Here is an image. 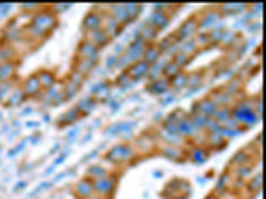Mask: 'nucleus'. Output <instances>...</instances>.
<instances>
[{
  "label": "nucleus",
  "mask_w": 266,
  "mask_h": 199,
  "mask_svg": "<svg viewBox=\"0 0 266 199\" xmlns=\"http://www.w3.org/2000/svg\"><path fill=\"white\" fill-rule=\"evenodd\" d=\"M242 85H243V81H242V78H238V76H234V78H232V80H228L226 81V85L223 86V91L226 93L230 98H233L234 95L238 93L240 90H242Z\"/></svg>",
  "instance_id": "2eb2a0df"
},
{
  "label": "nucleus",
  "mask_w": 266,
  "mask_h": 199,
  "mask_svg": "<svg viewBox=\"0 0 266 199\" xmlns=\"http://www.w3.org/2000/svg\"><path fill=\"white\" fill-rule=\"evenodd\" d=\"M92 93H94V100H105L110 93V86L106 83H102V85L96 86Z\"/></svg>",
  "instance_id": "bb28decb"
},
{
  "label": "nucleus",
  "mask_w": 266,
  "mask_h": 199,
  "mask_svg": "<svg viewBox=\"0 0 266 199\" xmlns=\"http://www.w3.org/2000/svg\"><path fill=\"white\" fill-rule=\"evenodd\" d=\"M126 71H128V75L136 81V80H140V78H143V76L148 75V71H150V63H146L145 60H140V62L133 63Z\"/></svg>",
  "instance_id": "1a4fd4ad"
},
{
  "label": "nucleus",
  "mask_w": 266,
  "mask_h": 199,
  "mask_svg": "<svg viewBox=\"0 0 266 199\" xmlns=\"http://www.w3.org/2000/svg\"><path fill=\"white\" fill-rule=\"evenodd\" d=\"M78 115H80V111L76 110V108H75V110H70L68 113L62 116V120H60V123H66V125L74 123V121H76V118H78Z\"/></svg>",
  "instance_id": "c9c22d12"
},
{
  "label": "nucleus",
  "mask_w": 266,
  "mask_h": 199,
  "mask_svg": "<svg viewBox=\"0 0 266 199\" xmlns=\"http://www.w3.org/2000/svg\"><path fill=\"white\" fill-rule=\"evenodd\" d=\"M75 193L80 196V199H86V198L95 196L94 181H92L90 178H85V180H82L78 185L75 186Z\"/></svg>",
  "instance_id": "9d476101"
},
{
  "label": "nucleus",
  "mask_w": 266,
  "mask_h": 199,
  "mask_svg": "<svg viewBox=\"0 0 266 199\" xmlns=\"http://www.w3.org/2000/svg\"><path fill=\"white\" fill-rule=\"evenodd\" d=\"M168 18H170V17H168V15H165V13L153 12L150 20H148V25H152V27L155 28V30H163L168 23H170V20H168Z\"/></svg>",
  "instance_id": "4468645a"
},
{
  "label": "nucleus",
  "mask_w": 266,
  "mask_h": 199,
  "mask_svg": "<svg viewBox=\"0 0 266 199\" xmlns=\"http://www.w3.org/2000/svg\"><path fill=\"white\" fill-rule=\"evenodd\" d=\"M108 175H110L108 170H106L105 166H102V165H95V166H92L88 170L90 180H96V178H104V176H108Z\"/></svg>",
  "instance_id": "393cba45"
},
{
  "label": "nucleus",
  "mask_w": 266,
  "mask_h": 199,
  "mask_svg": "<svg viewBox=\"0 0 266 199\" xmlns=\"http://www.w3.org/2000/svg\"><path fill=\"white\" fill-rule=\"evenodd\" d=\"M24 93L25 96H35V95H38V91L42 90V86H40V80H38V76L37 75H32L30 78L25 80V83H24Z\"/></svg>",
  "instance_id": "f8f14e48"
},
{
  "label": "nucleus",
  "mask_w": 266,
  "mask_h": 199,
  "mask_svg": "<svg viewBox=\"0 0 266 199\" xmlns=\"http://www.w3.org/2000/svg\"><path fill=\"white\" fill-rule=\"evenodd\" d=\"M94 105H95L94 98H85L84 101H80V103H78L76 110H78L80 113H86V111H90L92 108H94Z\"/></svg>",
  "instance_id": "72a5a7b5"
},
{
  "label": "nucleus",
  "mask_w": 266,
  "mask_h": 199,
  "mask_svg": "<svg viewBox=\"0 0 266 199\" xmlns=\"http://www.w3.org/2000/svg\"><path fill=\"white\" fill-rule=\"evenodd\" d=\"M198 20L196 18H190V20H186L185 23H182V27L178 28V32H176V40L178 42H186V40H192L195 35L198 33Z\"/></svg>",
  "instance_id": "20e7f679"
},
{
  "label": "nucleus",
  "mask_w": 266,
  "mask_h": 199,
  "mask_svg": "<svg viewBox=\"0 0 266 199\" xmlns=\"http://www.w3.org/2000/svg\"><path fill=\"white\" fill-rule=\"evenodd\" d=\"M160 57H162V53H160V50L156 48V45H155V47H148V48L145 50V55H143L142 60H145L146 63L153 65Z\"/></svg>",
  "instance_id": "412c9836"
},
{
  "label": "nucleus",
  "mask_w": 266,
  "mask_h": 199,
  "mask_svg": "<svg viewBox=\"0 0 266 199\" xmlns=\"http://www.w3.org/2000/svg\"><path fill=\"white\" fill-rule=\"evenodd\" d=\"M173 199H186L185 196H183V198H173Z\"/></svg>",
  "instance_id": "a19ab883"
},
{
  "label": "nucleus",
  "mask_w": 266,
  "mask_h": 199,
  "mask_svg": "<svg viewBox=\"0 0 266 199\" xmlns=\"http://www.w3.org/2000/svg\"><path fill=\"white\" fill-rule=\"evenodd\" d=\"M104 28V18H102V13H98L96 10L90 12L84 20V30L85 32H95V30H102Z\"/></svg>",
  "instance_id": "423d86ee"
},
{
  "label": "nucleus",
  "mask_w": 266,
  "mask_h": 199,
  "mask_svg": "<svg viewBox=\"0 0 266 199\" xmlns=\"http://www.w3.org/2000/svg\"><path fill=\"white\" fill-rule=\"evenodd\" d=\"M98 63V60H95V58H86V60H76V63H75V70L76 73H80V75H90V71L95 68V65Z\"/></svg>",
  "instance_id": "ddd939ff"
},
{
  "label": "nucleus",
  "mask_w": 266,
  "mask_h": 199,
  "mask_svg": "<svg viewBox=\"0 0 266 199\" xmlns=\"http://www.w3.org/2000/svg\"><path fill=\"white\" fill-rule=\"evenodd\" d=\"M203 83V73H200V71H195V73H190L186 78V85L188 88H198V86H202Z\"/></svg>",
  "instance_id": "b1692460"
},
{
  "label": "nucleus",
  "mask_w": 266,
  "mask_h": 199,
  "mask_svg": "<svg viewBox=\"0 0 266 199\" xmlns=\"http://www.w3.org/2000/svg\"><path fill=\"white\" fill-rule=\"evenodd\" d=\"M17 73V62L0 63V83H7Z\"/></svg>",
  "instance_id": "9b49d317"
},
{
  "label": "nucleus",
  "mask_w": 266,
  "mask_h": 199,
  "mask_svg": "<svg viewBox=\"0 0 266 199\" xmlns=\"http://www.w3.org/2000/svg\"><path fill=\"white\" fill-rule=\"evenodd\" d=\"M37 76L40 80V86H42L44 90L52 88V86L55 85V75L52 73V71H40V73H37Z\"/></svg>",
  "instance_id": "f3484780"
},
{
  "label": "nucleus",
  "mask_w": 266,
  "mask_h": 199,
  "mask_svg": "<svg viewBox=\"0 0 266 199\" xmlns=\"http://www.w3.org/2000/svg\"><path fill=\"white\" fill-rule=\"evenodd\" d=\"M223 125H220L218 121H214L213 118L206 120V125H204V130L208 133H212V135H220V130H222Z\"/></svg>",
  "instance_id": "2f4dec72"
},
{
  "label": "nucleus",
  "mask_w": 266,
  "mask_h": 199,
  "mask_svg": "<svg viewBox=\"0 0 266 199\" xmlns=\"http://www.w3.org/2000/svg\"><path fill=\"white\" fill-rule=\"evenodd\" d=\"M70 83H74L76 85L78 88H82V85H84V81H85V76L84 75H80V73H76V71H72L70 73Z\"/></svg>",
  "instance_id": "4c0bfd02"
},
{
  "label": "nucleus",
  "mask_w": 266,
  "mask_h": 199,
  "mask_svg": "<svg viewBox=\"0 0 266 199\" xmlns=\"http://www.w3.org/2000/svg\"><path fill=\"white\" fill-rule=\"evenodd\" d=\"M153 93H165V91L170 90V83L165 80V78H158L155 81H152V88H150Z\"/></svg>",
  "instance_id": "5701e85b"
},
{
  "label": "nucleus",
  "mask_w": 266,
  "mask_h": 199,
  "mask_svg": "<svg viewBox=\"0 0 266 199\" xmlns=\"http://www.w3.org/2000/svg\"><path fill=\"white\" fill-rule=\"evenodd\" d=\"M78 57L80 60H86V58H95V60H98L100 58V50L95 47L94 43L88 42V40H85L84 38V42L80 43V47H78Z\"/></svg>",
  "instance_id": "0eeeda50"
},
{
  "label": "nucleus",
  "mask_w": 266,
  "mask_h": 199,
  "mask_svg": "<svg viewBox=\"0 0 266 199\" xmlns=\"http://www.w3.org/2000/svg\"><path fill=\"white\" fill-rule=\"evenodd\" d=\"M248 190L252 193H260L262 190V175H256L254 178H252L248 183Z\"/></svg>",
  "instance_id": "473e14b6"
},
{
  "label": "nucleus",
  "mask_w": 266,
  "mask_h": 199,
  "mask_svg": "<svg viewBox=\"0 0 266 199\" xmlns=\"http://www.w3.org/2000/svg\"><path fill=\"white\" fill-rule=\"evenodd\" d=\"M206 199H218V196H214V193H213V195H208Z\"/></svg>",
  "instance_id": "ea45409f"
},
{
  "label": "nucleus",
  "mask_w": 266,
  "mask_h": 199,
  "mask_svg": "<svg viewBox=\"0 0 266 199\" xmlns=\"http://www.w3.org/2000/svg\"><path fill=\"white\" fill-rule=\"evenodd\" d=\"M10 93H12V86H10V81H7V83H0V101L7 98Z\"/></svg>",
  "instance_id": "58836bf2"
},
{
  "label": "nucleus",
  "mask_w": 266,
  "mask_h": 199,
  "mask_svg": "<svg viewBox=\"0 0 266 199\" xmlns=\"http://www.w3.org/2000/svg\"><path fill=\"white\" fill-rule=\"evenodd\" d=\"M163 153H165V156L173 158V160H180V158H183V153L178 150L176 146H166L165 150H163Z\"/></svg>",
  "instance_id": "f704fd0d"
},
{
  "label": "nucleus",
  "mask_w": 266,
  "mask_h": 199,
  "mask_svg": "<svg viewBox=\"0 0 266 199\" xmlns=\"http://www.w3.org/2000/svg\"><path fill=\"white\" fill-rule=\"evenodd\" d=\"M192 42L195 43L196 48H200V47H206V45H210L212 43V40H210L208 32H202V33H196L195 37L192 38Z\"/></svg>",
  "instance_id": "a878e982"
},
{
  "label": "nucleus",
  "mask_w": 266,
  "mask_h": 199,
  "mask_svg": "<svg viewBox=\"0 0 266 199\" xmlns=\"http://www.w3.org/2000/svg\"><path fill=\"white\" fill-rule=\"evenodd\" d=\"M216 110H218V106L213 103L210 98H204L202 101H198V103H195V108H193V113H196V115H202L204 116V118H213L214 113H216Z\"/></svg>",
  "instance_id": "39448f33"
},
{
  "label": "nucleus",
  "mask_w": 266,
  "mask_h": 199,
  "mask_svg": "<svg viewBox=\"0 0 266 199\" xmlns=\"http://www.w3.org/2000/svg\"><path fill=\"white\" fill-rule=\"evenodd\" d=\"M180 71H183V70H182L180 66H178V65L172 60V62H168V63H166L165 70H163V75H165L166 78H170V80H172L173 76H176L178 73H180Z\"/></svg>",
  "instance_id": "cd10ccee"
},
{
  "label": "nucleus",
  "mask_w": 266,
  "mask_h": 199,
  "mask_svg": "<svg viewBox=\"0 0 266 199\" xmlns=\"http://www.w3.org/2000/svg\"><path fill=\"white\" fill-rule=\"evenodd\" d=\"M133 156H135V150H133V146L126 145V143H122V145H116L115 148H112L106 158H108V161L115 163V165H120V163L132 160Z\"/></svg>",
  "instance_id": "7ed1b4c3"
},
{
  "label": "nucleus",
  "mask_w": 266,
  "mask_h": 199,
  "mask_svg": "<svg viewBox=\"0 0 266 199\" xmlns=\"http://www.w3.org/2000/svg\"><path fill=\"white\" fill-rule=\"evenodd\" d=\"M85 40H88V42H92L100 50L102 47H105V45L110 42V37H108V33L102 28V30H95V32H86Z\"/></svg>",
  "instance_id": "6e6552de"
},
{
  "label": "nucleus",
  "mask_w": 266,
  "mask_h": 199,
  "mask_svg": "<svg viewBox=\"0 0 266 199\" xmlns=\"http://www.w3.org/2000/svg\"><path fill=\"white\" fill-rule=\"evenodd\" d=\"M186 78H188V75L183 73V71H180L176 76H173V78L170 80V85L175 86V88H183V86L186 85Z\"/></svg>",
  "instance_id": "7c9ffc66"
},
{
  "label": "nucleus",
  "mask_w": 266,
  "mask_h": 199,
  "mask_svg": "<svg viewBox=\"0 0 266 199\" xmlns=\"http://www.w3.org/2000/svg\"><path fill=\"white\" fill-rule=\"evenodd\" d=\"M94 181V190H95V196L106 199V196H110L112 193L115 191L116 188V178L115 176H104V178H96Z\"/></svg>",
  "instance_id": "f03ea898"
},
{
  "label": "nucleus",
  "mask_w": 266,
  "mask_h": 199,
  "mask_svg": "<svg viewBox=\"0 0 266 199\" xmlns=\"http://www.w3.org/2000/svg\"><path fill=\"white\" fill-rule=\"evenodd\" d=\"M116 83H118L120 86H130L135 83V80L128 75V71H125V73H122L118 78H116Z\"/></svg>",
  "instance_id": "e433bc0d"
},
{
  "label": "nucleus",
  "mask_w": 266,
  "mask_h": 199,
  "mask_svg": "<svg viewBox=\"0 0 266 199\" xmlns=\"http://www.w3.org/2000/svg\"><path fill=\"white\" fill-rule=\"evenodd\" d=\"M138 35H140V38H143L145 42L148 43V42H152V40H155L156 38V35H158V30H155L152 27V25H145L140 32H138Z\"/></svg>",
  "instance_id": "4be33fe9"
},
{
  "label": "nucleus",
  "mask_w": 266,
  "mask_h": 199,
  "mask_svg": "<svg viewBox=\"0 0 266 199\" xmlns=\"http://www.w3.org/2000/svg\"><path fill=\"white\" fill-rule=\"evenodd\" d=\"M55 23H57V17H55V13L48 8H45V10L40 8L37 13L32 15V20H30V25L42 30L44 33H48L50 30L55 27Z\"/></svg>",
  "instance_id": "f257e3e1"
},
{
  "label": "nucleus",
  "mask_w": 266,
  "mask_h": 199,
  "mask_svg": "<svg viewBox=\"0 0 266 199\" xmlns=\"http://www.w3.org/2000/svg\"><path fill=\"white\" fill-rule=\"evenodd\" d=\"M190 158L195 163H203L204 160L208 158V151L204 150V148H196V150H193V151H190Z\"/></svg>",
  "instance_id": "c756f323"
},
{
  "label": "nucleus",
  "mask_w": 266,
  "mask_h": 199,
  "mask_svg": "<svg viewBox=\"0 0 266 199\" xmlns=\"http://www.w3.org/2000/svg\"><path fill=\"white\" fill-rule=\"evenodd\" d=\"M17 58H18L17 52H15L10 45H2V47H0V63L17 62Z\"/></svg>",
  "instance_id": "dca6fc26"
},
{
  "label": "nucleus",
  "mask_w": 266,
  "mask_h": 199,
  "mask_svg": "<svg viewBox=\"0 0 266 199\" xmlns=\"http://www.w3.org/2000/svg\"><path fill=\"white\" fill-rule=\"evenodd\" d=\"M213 120H214V121H218L220 125H224V123H226V121L232 120V110L226 108V106H222V108H218V110H216V113H214Z\"/></svg>",
  "instance_id": "6ab92c4d"
},
{
  "label": "nucleus",
  "mask_w": 266,
  "mask_h": 199,
  "mask_svg": "<svg viewBox=\"0 0 266 199\" xmlns=\"http://www.w3.org/2000/svg\"><path fill=\"white\" fill-rule=\"evenodd\" d=\"M243 10H246V5L228 3V5H222V8H220V13H222V12H224V13H238V12H243Z\"/></svg>",
  "instance_id": "c85d7f7f"
},
{
  "label": "nucleus",
  "mask_w": 266,
  "mask_h": 199,
  "mask_svg": "<svg viewBox=\"0 0 266 199\" xmlns=\"http://www.w3.org/2000/svg\"><path fill=\"white\" fill-rule=\"evenodd\" d=\"M210 100H212L213 103L218 106V108H222V106H226L232 98H230V96L224 93L222 88H220V90H216V91H213V93H212V98H210Z\"/></svg>",
  "instance_id": "a211bd4d"
},
{
  "label": "nucleus",
  "mask_w": 266,
  "mask_h": 199,
  "mask_svg": "<svg viewBox=\"0 0 266 199\" xmlns=\"http://www.w3.org/2000/svg\"><path fill=\"white\" fill-rule=\"evenodd\" d=\"M252 160V155L246 151H238L236 155L233 156V160H232V166L233 168H240V166H244L246 163Z\"/></svg>",
  "instance_id": "aec40b11"
}]
</instances>
